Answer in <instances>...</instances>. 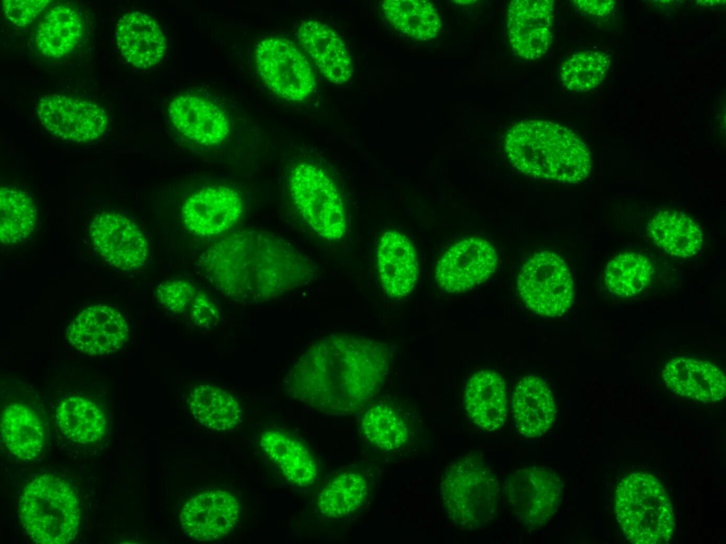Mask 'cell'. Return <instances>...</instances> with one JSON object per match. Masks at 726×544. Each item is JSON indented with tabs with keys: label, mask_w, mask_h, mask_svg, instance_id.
Here are the masks:
<instances>
[{
	"label": "cell",
	"mask_w": 726,
	"mask_h": 544,
	"mask_svg": "<svg viewBox=\"0 0 726 544\" xmlns=\"http://www.w3.org/2000/svg\"><path fill=\"white\" fill-rule=\"evenodd\" d=\"M207 280L230 299L253 304L307 283L312 268L290 243L273 233L238 230L214 243L198 260Z\"/></svg>",
	"instance_id": "obj_1"
},
{
	"label": "cell",
	"mask_w": 726,
	"mask_h": 544,
	"mask_svg": "<svg viewBox=\"0 0 726 544\" xmlns=\"http://www.w3.org/2000/svg\"><path fill=\"white\" fill-rule=\"evenodd\" d=\"M390 363V352L382 343L361 335L331 334L301 355L287 385L296 398L312 406L349 409L377 393Z\"/></svg>",
	"instance_id": "obj_2"
},
{
	"label": "cell",
	"mask_w": 726,
	"mask_h": 544,
	"mask_svg": "<svg viewBox=\"0 0 726 544\" xmlns=\"http://www.w3.org/2000/svg\"><path fill=\"white\" fill-rule=\"evenodd\" d=\"M505 150L513 165L534 177L579 183L591 160L585 143L569 128L545 120H525L507 133Z\"/></svg>",
	"instance_id": "obj_3"
},
{
	"label": "cell",
	"mask_w": 726,
	"mask_h": 544,
	"mask_svg": "<svg viewBox=\"0 0 726 544\" xmlns=\"http://www.w3.org/2000/svg\"><path fill=\"white\" fill-rule=\"evenodd\" d=\"M19 516L31 540L40 544H67L78 532L80 510L77 496L65 480L50 474L31 479L18 503Z\"/></svg>",
	"instance_id": "obj_4"
},
{
	"label": "cell",
	"mask_w": 726,
	"mask_h": 544,
	"mask_svg": "<svg viewBox=\"0 0 726 544\" xmlns=\"http://www.w3.org/2000/svg\"><path fill=\"white\" fill-rule=\"evenodd\" d=\"M615 512L632 543L664 544L672 538L675 521L671 503L651 474L632 473L620 481L615 492Z\"/></svg>",
	"instance_id": "obj_5"
},
{
	"label": "cell",
	"mask_w": 726,
	"mask_h": 544,
	"mask_svg": "<svg viewBox=\"0 0 726 544\" xmlns=\"http://www.w3.org/2000/svg\"><path fill=\"white\" fill-rule=\"evenodd\" d=\"M439 492L448 517L463 529L483 527L497 514V479L490 468L474 457H463L446 468Z\"/></svg>",
	"instance_id": "obj_6"
},
{
	"label": "cell",
	"mask_w": 726,
	"mask_h": 544,
	"mask_svg": "<svg viewBox=\"0 0 726 544\" xmlns=\"http://www.w3.org/2000/svg\"><path fill=\"white\" fill-rule=\"evenodd\" d=\"M290 190L297 209L312 229L328 240H338L346 231L340 194L321 168L297 165L290 177Z\"/></svg>",
	"instance_id": "obj_7"
},
{
	"label": "cell",
	"mask_w": 726,
	"mask_h": 544,
	"mask_svg": "<svg viewBox=\"0 0 726 544\" xmlns=\"http://www.w3.org/2000/svg\"><path fill=\"white\" fill-rule=\"evenodd\" d=\"M517 289L527 308L545 317H559L574 301L573 282L565 261L541 251L530 257L517 277Z\"/></svg>",
	"instance_id": "obj_8"
},
{
	"label": "cell",
	"mask_w": 726,
	"mask_h": 544,
	"mask_svg": "<svg viewBox=\"0 0 726 544\" xmlns=\"http://www.w3.org/2000/svg\"><path fill=\"white\" fill-rule=\"evenodd\" d=\"M504 492L516 518L528 527L538 528L557 512L562 486L554 470L532 466L513 471L505 481Z\"/></svg>",
	"instance_id": "obj_9"
},
{
	"label": "cell",
	"mask_w": 726,
	"mask_h": 544,
	"mask_svg": "<svg viewBox=\"0 0 726 544\" xmlns=\"http://www.w3.org/2000/svg\"><path fill=\"white\" fill-rule=\"evenodd\" d=\"M255 58L260 77L278 96L299 101L313 91L316 82L311 66L289 40L278 37L262 40Z\"/></svg>",
	"instance_id": "obj_10"
},
{
	"label": "cell",
	"mask_w": 726,
	"mask_h": 544,
	"mask_svg": "<svg viewBox=\"0 0 726 544\" xmlns=\"http://www.w3.org/2000/svg\"><path fill=\"white\" fill-rule=\"evenodd\" d=\"M37 114L51 134L75 142H88L101 136L108 117L99 106L86 100L61 94H49L40 99Z\"/></svg>",
	"instance_id": "obj_11"
},
{
	"label": "cell",
	"mask_w": 726,
	"mask_h": 544,
	"mask_svg": "<svg viewBox=\"0 0 726 544\" xmlns=\"http://www.w3.org/2000/svg\"><path fill=\"white\" fill-rule=\"evenodd\" d=\"M497 256L487 240L469 238L451 247L438 261L435 278L442 289L459 293L487 281L495 272Z\"/></svg>",
	"instance_id": "obj_12"
},
{
	"label": "cell",
	"mask_w": 726,
	"mask_h": 544,
	"mask_svg": "<svg viewBox=\"0 0 726 544\" xmlns=\"http://www.w3.org/2000/svg\"><path fill=\"white\" fill-rule=\"evenodd\" d=\"M95 250L111 266L123 271L143 267L149 248L142 231L126 216L106 212L94 217L89 227Z\"/></svg>",
	"instance_id": "obj_13"
},
{
	"label": "cell",
	"mask_w": 726,
	"mask_h": 544,
	"mask_svg": "<svg viewBox=\"0 0 726 544\" xmlns=\"http://www.w3.org/2000/svg\"><path fill=\"white\" fill-rule=\"evenodd\" d=\"M128 327L116 309L95 304L83 309L66 330L67 341L88 355L103 356L116 353L126 342Z\"/></svg>",
	"instance_id": "obj_14"
},
{
	"label": "cell",
	"mask_w": 726,
	"mask_h": 544,
	"mask_svg": "<svg viewBox=\"0 0 726 544\" xmlns=\"http://www.w3.org/2000/svg\"><path fill=\"white\" fill-rule=\"evenodd\" d=\"M240 506L224 490L203 492L187 501L180 521L188 538L201 542L214 541L226 535L236 526Z\"/></svg>",
	"instance_id": "obj_15"
},
{
	"label": "cell",
	"mask_w": 726,
	"mask_h": 544,
	"mask_svg": "<svg viewBox=\"0 0 726 544\" xmlns=\"http://www.w3.org/2000/svg\"><path fill=\"white\" fill-rule=\"evenodd\" d=\"M553 1L517 0L509 2L507 27L510 45L526 60L543 56L550 47L554 18Z\"/></svg>",
	"instance_id": "obj_16"
},
{
	"label": "cell",
	"mask_w": 726,
	"mask_h": 544,
	"mask_svg": "<svg viewBox=\"0 0 726 544\" xmlns=\"http://www.w3.org/2000/svg\"><path fill=\"white\" fill-rule=\"evenodd\" d=\"M243 213L239 194L226 187L204 188L187 198L182 206L186 228L198 236H211L233 226Z\"/></svg>",
	"instance_id": "obj_17"
},
{
	"label": "cell",
	"mask_w": 726,
	"mask_h": 544,
	"mask_svg": "<svg viewBox=\"0 0 726 544\" xmlns=\"http://www.w3.org/2000/svg\"><path fill=\"white\" fill-rule=\"evenodd\" d=\"M380 279L387 294L394 299L409 295L419 277L417 254L404 234L389 230L381 236L377 251Z\"/></svg>",
	"instance_id": "obj_18"
},
{
	"label": "cell",
	"mask_w": 726,
	"mask_h": 544,
	"mask_svg": "<svg viewBox=\"0 0 726 544\" xmlns=\"http://www.w3.org/2000/svg\"><path fill=\"white\" fill-rule=\"evenodd\" d=\"M661 376L673 393L701 402H715L725 396L724 372L709 362L688 357L671 360Z\"/></svg>",
	"instance_id": "obj_19"
},
{
	"label": "cell",
	"mask_w": 726,
	"mask_h": 544,
	"mask_svg": "<svg viewBox=\"0 0 726 544\" xmlns=\"http://www.w3.org/2000/svg\"><path fill=\"white\" fill-rule=\"evenodd\" d=\"M295 35L327 79L336 84L350 79L353 73L350 55L341 38L330 26L308 19L299 23Z\"/></svg>",
	"instance_id": "obj_20"
},
{
	"label": "cell",
	"mask_w": 726,
	"mask_h": 544,
	"mask_svg": "<svg viewBox=\"0 0 726 544\" xmlns=\"http://www.w3.org/2000/svg\"><path fill=\"white\" fill-rule=\"evenodd\" d=\"M168 111L174 126L199 144H219L229 134L226 116L218 106L206 99L180 96L170 103Z\"/></svg>",
	"instance_id": "obj_21"
},
{
	"label": "cell",
	"mask_w": 726,
	"mask_h": 544,
	"mask_svg": "<svg viewBox=\"0 0 726 544\" xmlns=\"http://www.w3.org/2000/svg\"><path fill=\"white\" fill-rule=\"evenodd\" d=\"M512 409L517 431L528 438L544 435L555 422L556 407L551 391L534 374L524 377L517 383Z\"/></svg>",
	"instance_id": "obj_22"
},
{
	"label": "cell",
	"mask_w": 726,
	"mask_h": 544,
	"mask_svg": "<svg viewBox=\"0 0 726 544\" xmlns=\"http://www.w3.org/2000/svg\"><path fill=\"white\" fill-rule=\"evenodd\" d=\"M116 43L126 60L138 68H148L163 57L167 43L158 24L148 15L132 11L118 21Z\"/></svg>",
	"instance_id": "obj_23"
},
{
	"label": "cell",
	"mask_w": 726,
	"mask_h": 544,
	"mask_svg": "<svg viewBox=\"0 0 726 544\" xmlns=\"http://www.w3.org/2000/svg\"><path fill=\"white\" fill-rule=\"evenodd\" d=\"M465 408L472 421L488 431L500 428L507 417V394L502 377L490 370L475 373L464 392Z\"/></svg>",
	"instance_id": "obj_24"
},
{
	"label": "cell",
	"mask_w": 726,
	"mask_h": 544,
	"mask_svg": "<svg viewBox=\"0 0 726 544\" xmlns=\"http://www.w3.org/2000/svg\"><path fill=\"white\" fill-rule=\"evenodd\" d=\"M1 440L13 456L23 461L37 458L43 449V423L36 413L21 404L9 405L2 412Z\"/></svg>",
	"instance_id": "obj_25"
},
{
	"label": "cell",
	"mask_w": 726,
	"mask_h": 544,
	"mask_svg": "<svg viewBox=\"0 0 726 544\" xmlns=\"http://www.w3.org/2000/svg\"><path fill=\"white\" fill-rule=\"evenodd\" d=\"M649 232L659 247L679 257L696 255L703 245L700 226L678 211H665L654 216L649 224Z\"/></svg>",
	"instance_id": "obj_26"
},
{
	"label": "cell",
	"mask_w": 726,
	"mask_h": 544,
	"mask_svg": "<svg viewBox=\"0 0 726 544\" xmlns=\"http://www.w3.org/2000/svg\"><path fill=\"white\" fill-rule=\"evenodd\" d=\"M260 444L290 482L301 487L314 482L317 465L302 443L280 431L271 430L262 435Z\"/></svg>",
	"instance_id": "obj_27"
},
{
	"label": "cell",
	"mask_w": 726,
	"mask_h": 544,
	"mask_svg": "<svg viewBox=\"0 0 726 544\" xmlns=\"http://www.w3.org/2000/svg\"><path fill=\"white\" fill-rule=\"evenodd\" d=\"M83 34V23L72 8L59 5L53 8L38 26L35 42L45 55L59 58L70 53Z\"/></svg>",
	"instance_id": "obj_28"
},
{
	"label": "cell",
	"mask_w": 726,
	"mask_h": 544,
	"mask_svg": "<svg viewBox=\"0 0 726 544\" xmlns=\"http://www.w3.org/2000/svg\"><path fill=\"white\" fill-rule=\"evenodd\" d=\"M57 425L70 440L89 444L102 438L106 421L102 411L91 401L77 396L62 400L56 411Z\"/></svg>",
	"instance_id": "obj_29"
},
{
	"label": "cell",
	"mask_w": 726,
	"mask_h": 544,
	"mask_svg": "<svg viewBox=\"0 0 726 544\" xmlns=\"http://www.w3.org/2000/svg\"><path fill=\"white\" fill-rule=\"evenodd\" d=\"M380 7L389 22L398 30L418 40L434 38L441 23L434 5L422 0H385Z\"/></svg>",
	"instance_id": "obj_30"
},
{
	"label": "cell",
	"mask_w": 726,
	"mask_h": 544,
	"mask_svg": "<svg viewBox=\"0 0 726 544\" xmlns=\"http://www.w3.org/2000/svg\"><path fill=\"white\" fill-rule=\"evenodd\" d=\"M190 411L202 426L218 431L235 428L241 420V409L233 396L216 386L195 388L189 401Z\"/></svg>",
	"instance_id": "obj_31"
},
{
	"label": "cell",
	"mask_w": 726,
	"mask_h": 544,
	"mask_svg": "<svg viewBox=\"0 0 726 544\" xmlns=\"http://www.w3.org/2000/svg\"><path fill=\"white\" fill-rule=\"evenodd\" d=\"M1 232L3 245L25 240L34 229L37 212L30 196L19 189L1 187L0 193Z\"/></svg>",
	"instance_id": "obj_32"
},
{
	"label": "cell",
	"mask_w": 726,
	"mask_h": 544,
	"mask_svg": "<svg viewBox=\"0 0 726 544\" xmlns=\"http://www.w3.org/2000/svg\"><path fill=\"white\" fill-rule=\"evenodd\" d=\"M654 269L641 254L623 252L612 258L605 270V283L612 293L620 297L638 294L649 284Z\"/></svg>",
	"instance_id": "obj_33"
},
{
	"label": "cell",
	"mask_w": 726,
	"mask_h": 544,
	"mask_svg": "<svg viewBox=\"0 0 726 544\" xmlns=\"http://www.w3.org/2000/svg\"><path fill=\"white\" fill-rule=\"evenodd\" d=\"M368 492L365 479L359 473H343L319 493L317 506L325 516L342 518L356 511Z\"/></svg>",
	"instance_id": "obj_34"
},
{
	"label": "cell",
	"mask_w": 726,
	"mask_h": 544,
	"mask_svg": "<svg viewBox=\"0 0 726 544\" xmlns=\"http://www.w3.org/2000/svg\"><path fill=\"white\" fill-rule=\"evenodd\" d=\"M365 438L384 450L399 448L408 440V429L402 418L389 406L377 404L361 420Z\"/></svg>",
	"instance_id": "obj_35"
},
{
	"label": "cell",
	"mask_w": 726,
	"mask_h": 544,
	"mask_svg": "<svg viewBox=\"0 0 726 544\" xmlns=\"http://www.w3.org/2000/svg\"><path fill=\"white\" fill-rule=\"evenodd\" d=\"M610 65V60L605 53L580 52L563 62L561 79L571 91H587L600 84Z\"/></svg>",
	"instance_id": "obj_36"
},
{
	"label": "cell",
	"mask_w": 726,
	"mask_h": 544,
	"mask_svg": "<svg viewBox=\"0 0 726 544\" xmlns=\"http://www.w3.org/2000/svg\"><path fill=\"white\" fill-rule=\"evenodd\" d=\"M197 291L189 282L171 280L160 284L155 289V299L170 311L181 313L191 305Z\"/></svg>",
	"instance_id": "obj_37"
},
{
	"label": "cell",
	"mask_w": 726,
	"mask_h": 544,
	"mask_svg": "<svg viewBox=\"0 0 726 544\" xmlns=\"http://www.w3.org/2000/svg\"><path fill=\"white\" fill-rule=\"evenodd\" d=\"M50 3V1H2V10L6 18L17 26L30 24Z\"/></svg>",
	"instance_id": "obj_38"
},
{
	"label": "cell",
	"mask_w": 726,
	"mask_h": 544,
	"mask_svg": "<svg viewBox=\"0 0 726 544\" xmlns=\"http://www.w3.org/2000/svg\"><path fill=\"white\" fill-rule=\"evenodd\" d=\"M190 314L194 323L202 328H211L219 321V311L211 300L202 292L197 294L191 304Z\"/></svg>",
	"instance_id": "obj_39"
},
{
	"label": "cell",
	"mask_w": 726,
	"mask_h": 544,
	"mask_svg": "<svg viewBox=\"0 0 726 544\" xmlns=\"http://www.w3.org/2000/svg\"><path fill=\"white\" fill-rule=\"evenodd\" d=\"M573 3L579 9L598 16L609 13L615 6L611 1H574Z\"/></svg>",
	"instance_id": "obj_40"
},
{
	"label": "cell",
	"mask_w": 726,
	"mask_h": 544,
	"mask_svg": "<svg viewBox=\"0 0 726 544\" xmlns=\"http://www.w3.org/2000/svg\"><path fill=\"white\" fill-rule=\"evenodd\" d=\"M455 2H456V3H458V4H460V3H461V4H471V3H474L475 1H455Z\"/></svg>",
	"instance_id": "obj_41"
}]
</instances>
